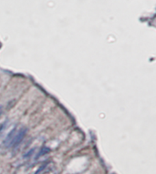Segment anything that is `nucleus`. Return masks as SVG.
Here are the masks:
<instances>
[{"label": "nucleus", "instance_id": "nucleus-2", "mask_svg": "<svg viewBox=\"0 0 156 174\" xmlns=\"http://www.w3.org/2000/svg\"><path fill=\"white\" fill-rule=\"evenodd\" d=\"M1 112H2V107L0 106V115H1Z\"/></svg>", "mask_w": 156, "mask_h": 174}, {"label": "nucleus", "instance_id": "nucleus-1", "mask_svg": "<svg viewBox=\"0 0 156 174\" xmlns=\"http://www.w3.org/2000/svg\"><path fill=\"white\" fill-rule=\"evenodd\" d=\"M27 133V129L25 127H15L14 129L10 130V132L5 137L4 145L5 147L14 149L16 148L24 140Z\"/></svg>", "mask_w": 156, "mask_h": 174}]
</instances>
